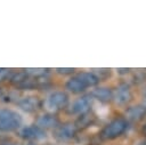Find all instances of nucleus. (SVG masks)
Segmentation results:
<instances>
[{
    "mask_svg": "<svg viewBox=\"0 0 146 145\" xmlns=\"http://www.w3.org/2000/svg\"><path fill=\"white\" fill-rule=\"evenodd\" d=\"M87 88L88 87H94L99 82V76L96 75L94 72H81L75 75Z\"/></svg>",
    "mask_w": 146,
    "mask_h": 145,
    "instance_id": "nucleus-11",
    "label": "nucleus"
},
{
    "mask_svg": "<svg viewBox=\"0 0 146 145\" xmlns=\"http://www.w3.org/2000/svg\"><path fill=\"white\" fill-rule=\"evenodd\" d=\"M91 96L95 97L96 99H98L99 102L106 103V102H110L111 99H113V91L110 88L100 87V88H96L91 92Z\"/></svg>",
    "mask_w": 146,
    "mask_h": 145,
    "instance_id": "nucleus-12",
    "label": "nucleus"
},
{
    "mask_svg": "<svg viewBox=\"0 0 146 145\" xmlns=\"http://www.w3.org/2000/svg\"><path fill=\"white\" fill-rule=\"evenodd\" d=\"M19 136L24 139H30V140H39L46 138V132L43 129H41L38 126H27L23 127L19 130Z\"/></svg>",
    "mask_w": 146,
    "mask_h": 145,
    "instance_id": "nucleus-5",
    "label": "nucleus"
},
{
    "mask_svg": "<svg viewBox=\"0 0 146 145\" xmlns=\"http://www.w3.org/2000/svg\"><path fill=\"white\" fill-rule=\"evenodd\" d=\"M9 75V70L7 69H0V81L5 80Z\"/></svg>",
    "mask_w": 146,
    "mask_h": 145,
    "instance_id": "nucleus-16",
    "label": "nucleus"
},
{
    "mask_svg": "<svg viewBox=\"0 0 146 145\" xmlns=\"http://www.w3.org/2000/svg\"><path fill=\"white\" fill-rule=\"evenodd\" d=\"M143 105L146 106V92H145L144 96H143Z\"/></svg>",
    "mask_w": 146,
    "mask_h": 145,
    "instance_id": "nucleus-17",
    "label": "nucleus"
},
{
    "mask_svg": "<svg viewBox=\"0 0 146 145\" xmlns=\"http://www.w3.org/2000/svg\"><path fill=\"white\" fill-rule=\"evenodd\" d=\"M66 88H67L70 91L74 92V94L82 92V91H84V90L87 89V87H86L76 76L71 78V79L66 82Z\"/></svg>",
    "mask_w": 146,
    "mask_h": 145,
    "instance_id": "nucleus-13",
    "label": "nucleus"
},
{
    "mask_svg": "<svg viewBox=\"0 0 146 145\" xmlns=\"http://www.w3.org/2000/svg\"><path fill=\"white\" fill-rule=\"evenodd\" d=\"M75 131H76V128L74 124L65 123V124H62V126L56 128V130L54 131V136L56 139H58L60 142L68 140L75 135Z\"/></svg>",
    "mask_w": 146,
    "mask_h": 145,
    "instance_id": "nucleus-6",
    "label": "nucleus"
},
{
    "mask_svg": "<svg viewBox=\"0 0 146 145\" xmlns=\"http://www.w3.org/2000/svg\"><path fill=\"white\" fill-rule=\"evenodd\" d=\"M128 127V121L123 118H117L107 123L100 132V137L103 139H114L121 136Z\"/></svg>",
    "mask_w": 146,
    "mask_h": 145,
    "instance_id": "nucleus-1",
    "label": "nucleus"
},
{
    "mask_svg": "<svg viewBox=\"0 0 146 145\" xmlns=\"http://www.w3.org/2000/svg\"><path fill=\"white\" fill-rule=\"evenodd\" d=\"M143 131H144V134L146 135V123H145V126H144V129H143Z\"/></svg>",
    "mask_w": 146,
    "mask_h": 145,
    "instance_id": "nucleus-19",
    "label": "nucleus"
},
{
    "mask_svg": "<svg viewBox=\"0 0 146 145\" xmlns=\"http://www.w3.org/2000/svg\"><path fill=\"white\" fill-rule=\"evenodd\" d=\"M48 69H26L25 72L27 74L34 75V76H43L46 74H48Z\"/></svg>",
    "mask_w": 146,
    "mask_h": 145,
    "instance_id": "nucleus-14",
    "label": "nucleus"
},
{
    "mask_svg": "<svg viewBox=\"0 0 146 145\" xmlns=\"http://www.w3.org/2000/svg\"><path fill=\"white\" fill-rule=\"evenodd\" d=\"M127 120L132 122H139L146 116V106L144 105H133L125 110Z\"/></svg>",
    "mask_w": 146,
    "mask_h": 145,
    "instance_id": "nucleus-8",
    "label": "nucleus"
},
{
    "mask_svg": "<svg viewBox=\"0 0 146 145\" xmlns=\"http://www.w3.org/2000/svg\"><path fill=\"white\" fill-rule=\"evenodd\" d=\"M3 145H16V144H11V143H9V144H3Z\"/></svg>",
    "mask_w": 146,
    "mask_h": 145,
    "instance_id": "nucleus-20",
    "label": "nucleus"
},
{
    "mask_svg": "<svg viewBox=\"0 0 146 145\" xmlns=\"http://www.w3.org/2000/svg\"><path fill=\"white\" fill-rule=\"evenodd\" d=\"M17 104L22 110H24L26 112H33L39 107V99L33 96L23 97L22 99H19L17 102Z\"/></svg>",
    "mask_w": 146,
    "mask_h": 145,
    "instance_id": "nucleus-9",
    "label": "nucleus"
},
{
    "mask_svg": "<svg viewBox=\"0 0 146 145\" xmlns=\"http://www.w3.org/2000/svg\"><path fill=\"white\" fill-rule=\"evenodd\" d=\"M36 126L40 127L41 129L55 128V127L58 126V119L52 114H43V115L38 118Z\"/></svg>",
    "mask_w": 146,
    "mask_h": 145,
    "instance_id": "nucleus-10",
    "label": "nucleus"
},
{
    "mask_svg": "<svg viewBox=\"0 0 146 145\" xmlns=\"http://www.w3.org/2000/svg\"><path fill=\"white\" fill-rule=\"evenodd\" d=\"M137 145H146V140L145 142H141V143H138Z\"/></svg>",
    "mask_w": 146,
    "mask_h": 145,
    "instance_id": "nucleus-18",
    "label": "nucleus"
},
{
    "mask_svg": "<svg viewBox=\"0 0 146 145\" xmlns=\"http://www.w3.org/2000/svg\"><path fill=\"white\" fill-rule=\"evenodd\" d=\"M91 106V98L89 96H82L75 99L70 106V113L73 114H83L86 113Z\"/></svg>",
    "mask_w": 146,
    "mask_h": 145,
    "instance_id": "nucleus-7",
    "label": "nucleus"
},
{
    "mask_svg": "<svg viewBox=\"0 0 146 145\" xmlns=\"http://www.w3.org/2000/svg\"><path fill=\"white\" fill-rule=\"evenodd\" d=\"M56 71L58 72V73H60V74H71V73H73L75 70L74 69H71V67H58V69H56Z\"/></svg>",
    "mask_w": 146,
    "mask_h": 145,
    "instance_id": "nucleus-15",
    "label": "nucleus"
},
{
    "mask_svg": "<svg viewBox=\"0 0 146 145\" xmlns=\"http://www.w3.org/2000/svg\"><path fill=\"white\" fill-rule=\"evenodd\" d=\"M68 103V96L64 91H52L44 100V108L49 112H55L65 107Z\"/></svg>",
    "mask_w": 146,
    "mask_h": 145,
    "instance_id": "nucleus-3",
    "label": "nucleus"
},
{
    "mask_svg": "<svg viewBox=\"0 0 146 145\" xmlns=\"http://www.w3.org/2000/svg\"><path fill=\"white\" fill-rule=\"evenodd\" d=\"M22 123L21 115L8 108H0V130L10 131L17 129Z\"/></svg>",
    "mask_w": 146,
    "mask_h": 145,
    "instance_id": "nucleus-2",
    "label": "nucleus"
},
{
    "mask_svg": "<svg viewBox=\"0 0 146 145\" xmlns=\"http://www.w3.org/2000/svg\"><path fill=\"white\" fill-rule=\"evenodd\" d=\"M1 94H2V92H1V90H0V96H1Z\"/></svg>",
    "mask_w": 146,
    "mask_h": 145,
    "instance_id": "nucleus-21",
    "label": "nucleus"
},
{
    "mask_svg": "<svg viewBox=\"0 0 146 145\" xmlns=\"http://www.w3.org/2000/svg\"><path fill=\"white\" fill-rule=\"evenodd\" d=\"M131 89L129 84L121 83L116 87V89L113 91V100L117 105H124L131 99Z\"/></svg>",
    "mask_w": 146,
    "mask_h": 145,
    "instance_id": "nucleus-4",
    "label": "nucleus"
}]
</instances>
